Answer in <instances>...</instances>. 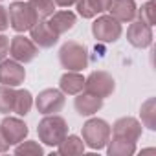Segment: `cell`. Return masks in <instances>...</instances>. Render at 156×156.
Returning <instances> with one entry per match:
<instances>
[{
	"mask_svg": "<svg viewBox=\"0 0 156 156\" xmlns=\"http://www.w3.org/2000/svg\"><path fill=\"white\" fill-rule=\"evenodd\" d=\"M48 20V24L51 26V30L61 37V35H64V33H68L75 24H77V17H75V13H72V11H68V9H62V11H55L50 19H46Z\"/></svg>",
	"mask_w": 156,
	"mask_h": 156,
	"instance_id": "obj_16",
	"label": "cell"
},
{
	"mask_svg": "<svg viewBox=\"0 0 156 156\" xmlns=\"http://www.w3.org/2000/svg\"><path fill=\"white\" fill-rule=\"evenodd\" d=\"M64 94L57 88H46L42 92H39L37 99H35V107L41 114L48 116V114H57L62 110L64 107Z\"/></svg>",
	"mask_w": 156,
	"mask_h": 156,
	"instance_id": "obj_9",
	"label": "cell"
},
{
	"mask_svg": "<svg viewBox=\"0 0 156 156\" xmlns=\"http://www.w3.org/2000/svg\"><path fill=\"white\" fill-rule=\"evenodd\" d=\"M105 147H107L108 156H132L136 152V143L134 141H127V140L114 138V136H112V140H108V143Z\"/></svg>",
	"mask_w": 156,
	"mask_h": 156,
	"instance_id": "obj_19",
	"label": "cell"
},
{
	"mask_svg": "<svg viewBox=\"0 0 156 156\" xmlns=\"http://www.w3.org/2000/svg\"><path fill=\"white\" fill-rule=\"evenodd\" d=\"M30 39L39 46V48H51L53 44H57L59 35L51 30V26L48 24V20H39L31 26L30 30Z\"/></svg>",
	"mask_w": 156,
	"mask_h": 156,
	"instance_id": "obj_13",
	"label": "cell"
},
{
	"mask_svg": "<svg viewBox=\"0 0 156 156\" xmlns=\"http://www.w3.org/2000/svg\"><path fill=\"white\" fill-rule=\"evenodd\" d=\"M26 79V70L22 62L15 59H4L0 61V85L6 87H20Z\"/></svg>",
	"mask_w": 156,
	"mask_h": 156,
	"instance_id": "obj_10",
	"label": "cell"
},
{
	"mask_svg": "<svg viewBox=\"0 0 156 156\" xmlns=\"http://www.w3.org/2000/svg\"><path fill=\"white\" fill-rule=\"evenodd\" d=\"M85 141L83 138L75 136V134H66V138L57 145V152L62 154V156H68V154H83L85 152Z\"/></svg>",
	"mask_w": 156,
	"mask_h": 156,
	"instance_id": "obj_20",
	"label": "cell"
},
{
	"mask_svg": "<svg viewBox=\"0 0 156 156\" xmlns=\"http://www.w3.org/2000/svg\"><path fill=\"white\" fill-rule=\"evenodd\" d=\"M37 134L39 140L48 145V147H57L68 134V123L64 118L57 116V114H48L46 118H42L37 125Z\"/></svg>",
	"mask_w": 156,
	"mask_h": 156,
	"instance_id": "obj_1",
	"label": "cell"
},
{
	"mask_svg": "<svg viewBox=\"0 0 156 156\" xmlns=\"http://www.w3.org/2000/svg\"><path fill=\"white\" fill-rule=\"evenodd\" d=\"M152 26H149L147 22H143V20H132L130 22V26H129V30H127V41H129V44L130 46H134V48H140V50H143V48H149L151 44H152Z\"/></svg>",
	"mask_w": 156,
	"mask_h": 156,
	"instance_id": "obj_11",
	"label": "cell"
},
{
	"mask_svg": "<svg viewBox=\"0 0 156 156\" xmlns=\"http://www.w3.org/2000/svg\"><path fill=\"white\" fill-rule=\"evenodd\" d=\"M0 2H2V0H0Z\"/></svg>",
	"mask_w": 156,
	"mask_h": 156,
	"instance_id": "obj_31",
	"label": "cell"
},
{
	"mask_svg": "<svg viewBox=\"0 0 156 156\" xmlns=\"http://www.w3.org/2000/svg\"><path fill=\"white\" fill-rule=\"evenodd\" d=\"M9 55H11V59L26 64V62H31L39 55V46L31 39H28L24 35H17L9 42Z\"/></svg>",
	"mask_w": 156,
	"mask_h": 156,
	"instance_id": "obj_7",
	"label": "cell"
},
{
	"mask_svg": "<svg viewBox=\"0 0 156 156\" xmlns=\"http://www.w3.org/2000/svg\"><path fill=\"white\" fill-rule=\"evenodd\" d=\"M110 15L118 22H132L138 17V6L134 0H112L108 6Z\"/></svg>",
	"mask_w": 156,
	"mask_h": 156,
	"instance_id": "obj_14",
	"label": "cell"
},
{
	"mask_svg": "<svg viewBox=\"0 0 156 156\" xmlns=\"http://www.w3.org/2000/svg\"><path fill=\"white\" fill-rule=\"evenodd\" d=\"M0 130H2V134H4V138L8 140L9 145H17L20 141H24L28 132H30L28 125L20 118H11V116L2 119V123H0Z\"/></svg>",
	"mask_w": 156,
	"mask_h": 156,
	"instance_id": "obj_12",
	"label": "cell"
},
{
	"mask_svg": "<svg viewBox=\"0 0 156 156\" xmlns=\"http://www.w3.org/2000/svg\"><path fill=\"white\" fill-rule=\"evenodd\" d=\"M59 88L66 96H77L85 90V77L79 72H64L59 79Z\"/></svg>",
	"mask_w": 156,
	"mask_h": 156,
	"instance_id": "obj_17",
	"label": "cell"
},
{
	"mask_svg": "<svg viewBox=\"0 0 156 156\" xmlns=\"http://www.w3.org/2000/svg\"><path fill=\"white\" fill-rule=\"evenodd\" d=\"M31 107H33V96H31V92L26 90V88L17 90V94H15V107H13V112H15L17 116H26V114L31 110Z\"/></svg>",
	"mask_w": 156,
	"mask_h": 156,
	"instance_id": "obj_22",
	"label": "cell"
},
{
	"mask_svg": "<svg viewBox=\"0 0 156 156\" xmlns=\"http://www.w3.org/2000/svg\"><path fill=\"white\" fill-rule=\"evenodd\" d=\"M8 53H9V37L0 35V61H4Z\"/></svg>",
	"mask_w": 156,
	"mask_h": 156,
	"instance_id": "obj_27",
	"label": "cell"
},
{
	"mask_svg": "<svg viewBox=\"0 0 156 156\" xmlns=\"http://www.w3.org/2000/svg\"><path fill=\"white\" fill-rule=\"evenodd\" d=\"M73 107L79 116H94L103 108V99L90 92H79L73 101Z\"/></svg>",
	"mask_w": 156,
	"mask_h": 156,
	"instance_id": "obj_15",
	"label": "cell"
},
{
	"mask_svg": "<svg viewBox=\"0 0 156 156\" xmlns=\"http://www.w3.org/2000/svg\"><path fill=\"white\" fill-rule=\"evenodd\" d=\"M140 116H141V125L147 127L149 130H156V99L149 98L141 108H140Z\"/></svg>",
	"mask_w": 156,
	"mask_h": 156,
	"instance_id": "obj_21",
	"label": "cell"
},
{
	"mask_svg": "<svg viewBox=\"0 0 156 156\" xmlns=\"http://www.w3.org/2000/svg\"><path fill=\"white\" fill-rule=\"evenodd\" d=\"M55 2V6H59V8H70V6H73L77 0H53Z\"/></svg>",
	"mask_w": 156,
	"mask_h": 156,
	"instance_id": "obj_29",
	"label": "cell"
},
{
	"mask_svg": "<svg viewBox=\"0 0 156 156\" xmlns=\"http://www.w3.org/2000/svg\"><path fill=\"white\" fill-rule=\"evenodd\" d=\"M123 33V28H121V22H118L112 15H101L94 20L92 24V35L96 41L99 42H116Z\"/></svg>",
	"mask_w": 156,
	"mask_h": 156,
	"instance_id": "obj_5",
	"label": "cell"
},
{
	"mask_svg": "<svg viewBox=\"0 0 156 156\" xmlns=\"http://www.w3.org/2000/svg\"><path fill=\"white\" fill-rule=\"evenodd\" d=\"M110 2L112 0H77L75 8H77V13L83 19H94V17L108 11Z\"/></svg>",
	"mask_w": 156,
	"mask_h": 156,
	"instance_id": "obj_18",
	"label": "cell"
},
{
	"mask_svg": "<svg viewBox=\"0 0 156 156\" xmlns=\"http://www.w3.org/2000/svg\"><path fill=\"white\" fill-rule=\"evenodd\" d=\"M8 17H9V26L17 33L30 31L35 22H39V17L33 9V6L24 0H15L8 8Z\"/></svg>",
	"mask_w": 156,
	"mask_h": 156,
	"instance_id": "obj_3",
	"label": "cell"
},
{
	"mask_svg": "<svg viewBox=\"0 0 156 156\" xmlns=\"http://www.w3.org/2000/svg\"><path fill=\"white\" fill-rule=\"evenodd\" d=\"M30 4L33 6L39 20H46L55 13V2L53 0H30Z\"/></svg>",
	"mask_w": 156,
	"mask_h": 156,
	"instance_id": "obj_24",
	"label": "cell"
},
{
	"mask_svg": "<svg viewBox=\"0 0 156 156\" xmlns=\"http://www.w3.org/2000/svg\"><path fill=\"white\" fill-rule=\"evenodd\" d=\"M85 90L101 98V99H107L114 94L116 90V81H114V77L105 72V70H96L92 72L87 79H85Z\"/></svg>",
	"mask_w": 156,
	"mask_h": 156,
	"instance_id": "obj_6",
	"label": "cell"
},
{
	"mask_svg": "<svg viewBox=\"0 0 156 156\" xmlns=\"http://www.w3.org/2000/svg\"><path fill=\"white\" fill-rule=\"evenodd\" d=\"M15 154L19 156H26V154H35V156H42L44 154V149L39 145V141H33V140H28V141H20L15 145Z\"/></svg>",
	"mask_w": 156,
	"mask_h": 156,
	"instance_id": "obj_25",
	"label": "cell"
},
{
	"mask_svg": "<svg viewBox=\"0 0 156 156\" xmlns=\"http://www.w3.org/2000/svg\"><path fill=\"white\" fill-rule=\"evenodd\" d=\"M110 140V125L101 118H92L83 125V141L87 147L99 151Z\"/></svg>",
	"mask_w": 156,
	"mask_h": 156,
	"instance_id": "obj_4",
	"label": "cell"
},
{
	"mask_svg": "<svg viewBox=\"0 0 156 156\" xmlns=\"http://www.w3.org/2000/svg\"><path fill=\"white\" fill-rule=\"evenodd\" d=\"M138 17H140V20L147 22L149 26H154V2L152 0H147V2L138 9Z\"/></svg>",
	"mask_w": 156,
	"mask_h": 156,
	"instance_id": "obj_26",
	"label": "cell"
},
{
	"mask_svg": "<svg viewBox=\"0 0 156 156\" xmlns=\"http://www.w3.org/2000/svg\"><path fill=\"white\" fill-rule=\"evenodd\" d=\"M11 145L8 143V140L4 138V134H2V130H0V152H6L8 149H9Z\"/></svg>",
	"mask_w": 156,
	"mask_h": 156,
	"instance_id": "obj_30",
	"label": "cell"
},
{
	"mask_svg": "<svg viewBox=\"0 0 156 156\" xmlns=\"http://www.w3.org/2000/svg\"><path fill=\"white\" fill-rule=\"evenodd\" d=\"M9 28V17H8V8L0 6V31H6Z\"/></svg>",
	"mask_w": 156,
	"mask_h": 156,
	"instance_id": "obj_28",
	"label": "cell"
},
{
	"mask_svg": "<svg viewBox=\"0 0 156 156\" xmlns=\"http://www.w3.org/2000/svg\"><path fill=\"white\" fill-rule=\"evenodd\" d=\"M59 62L68 72H81L88 66V50L77 41H68L59 50Z\"/></svg>",
	"mask_w": 156,
	"mask_h": 156,
	"instance_id": "obj_2",
	"label": "cell"
},
{
	"mask_svg": "<svg viewBox=\"0 0 156 156\" xmlns=\"http://www.w3.org/2000/svg\"><path fill=\"white\" fill-rule=\"evenodd\" d=\"M141 130H143L141 129V121H138L132 116H123V118L116 119L114 125L110 127V136L136 143L141 138Z\"/></svg>",
	"mask_w": 156,
	"mask_h": 156,
	"instance_id": "obj_8",
	"label": "cell"
},
{
	"mask_svg": "<svg viewBox=\"0 0 156 156\" xmlns=\"http://www.w3.org/2000/svg\"><path fill=\"white\" fill-rule=\"evenodd\" d=\"M15 94H17V90H15L13 87L0 85V114L13 112V107H15Z\"/></svg>",
	"mask_w": 156,
	"mask_h": 156,
	"instance_id": "obj_23",
	"label": "cell"
}]
</instances>
